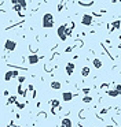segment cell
<instances>
[{"instance_id":"8fae6325","label":"cell","mask_w":121,"mask_h":127,"mask_svg":"<svg viewBox=\"0 0 121 127\" xmlns=\"http://www.w3.org/2000/svg\"><path fill=\"white\" fill-rule=\"evenodd\" d=\"M120 26H121V21H120V19H117V21H114L113 23L110 25V28H111V29H110V31L116 30V29L118 30V29H120Z\"/></svg>"},{"instance_id":"ba28073f","label":"cell","mask_w":121,"mask_h":127,"mask_svg":"<svg viewBox=\"0 0 121 127\" xmlns=\"http://www.w3.org/2000/svg\"><path fill=\"white\" fill-rule=\"evenodd\" d=\"M28 62H29V64H36V63L40 62V58H39L37 55H29Z\"/></svg>"},{"instance_id":"4316f807","label":"cell","mask_w":121,"mask_h":127,"mask_svg":"<svg viewBox=\"0 0 121 127\" xmlns=\"http://www.w3.org/2000/svg\"><path fill=\"white\" fill-rule=\"evenodd\" d=\"M10 127H17V126H14V124H10Z\"/></svg>"},{"instance_id":"6da1fadb","label":"cell","mask_w":121,"mask_h":127,"mask_svg":"<svg viewBox=\"0 0 121 127\" xmlns=\"http://www.w3.org/2000/svg\"><path fill=\"white\" fill-rule=\"evenodd\" d=\"M43 28L44 29H51L52 26H54V15L50 14V12H47V14L43 15Z\"/></svg>"},{"instance_id":"7c38bea8","label":"cell","mask_w":121,"mask_h":127,"mask_svg":"<svg viewBox=\"0 0 121 127\" xmlns=\"http://www.w3.org/2000/svg\"><path fill=\"white\" fill-rule=\"evenodd\" d=\"M92 66H94V67H95L96 70H99V68H102V62H100L98 58H95V59L92 60Z\"/></svg>"},{"instance_id":"5bb4252c","label":"cell","mask_w":121,"mask_h":127,"mask_svg":"<svg viewBox=\"0 0 121 127\" xmlns=\"http://www.w3.org/2000/svg\"><path fill=\"white\" fill-rule=\"evenodd\" d=\"M106 94H107L109 97H118V96H120V93H118L116 89H113V90H107Z\"/></svg>"},{"instance_id":"3957f363","label":"cell","mask_w":121,"mask_h":127,"mask_svg":"<svg viewBox=\"0 0 121 127\" xmlns=\"http://www.w3.org/2000/svg\"><path fill=\"white\" fill-rule=\"evenodd\" d=\"M4 48H6L7 52H13V51H15V48H17V42H15L14 40H6Z\"/></svg>"},{"instance_id":"5b68a950","label":"cell","mask_w":121,"mask_h":127,"mask_svg":"<svg viewBox=\"0 0 121 127\" xmlns=\"http://www.w3.org/2000/svg\"><path fill=\"white\" fill-rule=\"evenodd\" d=\"M18 77V71H15V70H11V71H7L6 74H4V79L6 81H11L13 78H17Z\"/></svg>"},{"instance_id":"d6986e66","label":"cell","mask_w":121,"mask_h":127,"mask_svg":"<svg viewBox=\"0 0 121 127\" xmlns=\"http://www.w3.org/2000/svg\"><path fill=\"white\" fill-rule=\"evenodd\" d=\"M114 89H116V90H117V92L121 94V85H120V83H117V85L114 86Z\"/></svg>"},{"instance_id":"f1b7e54d","label":"cell","mask_w":121,"mask_h":127,"mask_svg":"<svg viewBox=\"0 0 121 127\" xmlns=\"http://www.w3.org/2000/svg\"><path fill=\"white\" fill-rule=\"evenodd\" d=\"M118 38H120V40H121V34H120V37H118Z\"/></svg>"},{"instance_id":"7a4b0ae2","label":"cell","mask_w":121,"mask_h":127,"mask_svg":"<svg viewBox=\"0 0 121 127\" xmlns=\"http://www.w3.org/2000/svg\"><path fill=\"white\" fill-rule=\"evenodd\" d=\"M56 34H58L61 41H66V38H67V36H66V25H61L56 29Z\"/></svg>"},{"instance_id":"603a6c76","label":"cell","mask_w":121,"mask_h":127,"mask_svg":"<svg viewBox=\"0 0 121 127\" xmlns=\"http://www.w3.org/2000/svg\"><path fill=\"white\" fill-rule=\"evenodd\" d=\"M62 8H63V4L59 3V4H58V11H62Z\"/></svg>"},{"instance_id":"4fadbf2b","label":"cell","mask_w":121,"mask_h":127,"mask_svg":"<svg viewBox=\"0 0 121 127\" xmlns=\"http://www.w3.org/2000/svg\"><path fill=\"white\" fill-rule=\"evenodd\" d=\"M90 72H91V68L88 67V66H85V67H83V68H81V75H83L84 78L90 75Z\"/></svg>"},{"instance_id":"8992f818","label":"cell","mask_w":121,"mask_h":127,"mask_svg":"<svg viewBox=\"0 0 121 127\" xmlns=\"http://www.w3.org/2000/svg\"><path fill=\"white\" fill-rule=\"evenodd\" d=\"M73 96H74V94H73L72 92H65L62 94V100H63V101H66V103H69V101H72V100H73Z\"/></svg>"},{"instance_id":"ac0fdd59","label":"cell","mask_w":121,"mask_h":127,"mask_svg":"<svg viewBox=\"0 0 121 127\" xmlns=\"http://www.w3.org/2000/svg\"><path fill=\"white\" fill-rule=\"evenodd\" d=\"M15 100H17V97H15V96H11L10 98H8V101H7V105H10V104L15 103Z\"/></svg>"},{"instance_id":"7402d4cb","label":"cell","mask_w":121,"mask_h":127,"mask_svg":"<svg viewBox=\"0 0 121 127\" xmlns=\"http://www.w3.org/2000/svg\"><path fill=\"white\" fill-rule=\"evenodd\" d=\"M15 105H17L18 108H19V109H22V108H25V104H19V103H17V104H15Z\"/></svg>"},{"instance_id":"ffe728a7","label":"cell","mask_w":121,"mask_h":127,"mask_svg":"<svg viewBox=\"0 0 121 127\" xmlns=\"http://www.w3.org/2000/svg\"><path fill=\"white\" fill-rule=\"evenodd\" d=\"M25 79H26V78H25V77H18V82H19V83H22V82H25Z\"/></svg>"},{"instance_id":"83f0119b","label":"cell","mask_w":121,"mask_h":127,"mask_svg":"<svg viewBox=\"0 0 121 127\" xmlns=\"http://www.w3.org/2000/svg\"><path fill=\"white\" fill-rule=\"evenodd\" d=\"M118 48H120V49H121V44H118Z\"/></svg>"},{"instance_id":"cb8c5ba5","label":"cell","mask_w":121,"mask_h":127,"mask_svg":"<svg viewBox=\"0 0 121 127\" xmlns=\"http://www.w3.org/2000/svg\"><path fill=\"white\" fill-rule=\"evenodd\" d=\"M83 93L84 94H88V93H90V89H83Z\"/></svg>"},{"instance_id":"e0dca14e","label":"cell","mask_w":121,"mask_h":127,"mask_svg":"<svg viewBox=\"0 0 121 127\" xmlns=\"http://www.w3.org/2000/svg\"><path fill=\"white\" fill-rule=\"evenodd\" d=\"M83 101L88 104V103H91V101H92V97H91V96H84L83 97Z\"/></svg>"},{"instance_id":"d4e9b609","label":"cell","mask_w":121,"mask_h":127,"mask_svg":"<svg viewBox=\"0 0 121 127\" xmlns=\"http://www.w3.org/2000/svg\"><path fill=\"white\" fill-rule=\"evenodd\" d=\"M72 49H73L72 47H67V48H66V52H72Z\"/></svg>"},{"instance_id":"277c9868","label":"cell","mask_w":121,"mask_h":127,"mask_svg":"<svg viewBox=\"0 0 121 127\" xmlns=\"http://www.w3.org/2000/svg\"><path fill=\"white\" fill-rule=\"evenodd\" d=\"M92 21H94V18H92V15H90V14H84L83 17H81V23H83L84 26H91V25H92Z\"/></svg>"},{"instance_id":"484cf974","label":"cell","mask_w":121,"mask_h":127,"mask_svg":"<svg viewBox=\"0 0 121 127\" xmlns=\"http://www.w3.org/2000/svg\"><path fill=\"white\" fill-rule=\"evenodd\" d=\"M106 112H107V108H105V109H102V112H100V113L103 115V113H106Z\"/></svg>"},{"instance_id":"2e32d148","label":"cell","mask_w":121,"mask_h":127,"mask_svg":"<svg viewBox=\"0 0 121 127\" xmlns=\"http://www.w3.org/2000/svg\"><path fill=\"white\" fill-rule=\"evenodd\" d=\"M18 93H19V96H22V97H25L26 96V90H24L21 88V85H18Z\"/></svg>"},{"instance_id":"30bf717a","label":"cell","mask_w":121,"mask_h":127,"mask_svg":"<svg viewBox=\"0 0 121 127\" xmlns=\"http://www.w3.org/2000/svg\"><path fill=\"white\" fill-rule=\"evenodd\" d=\"M50 86H51V89H54V90H59L62 88V83L58 82V81H52V82L50 83Z\"/></svg>"},{"instance_id":"9a60e30c","label":"cell","mask_w":121,"mask_h":127,"mask_svg":"<svg viewBox=\"0 0 121 127\" xmlns=\"http://www.w3.org/2000/svg\"><path fill=\"white\" fill-rule=\"evenodd\" d=\"M77 3H79L80 6H85V7H88V6H92L94 1L91 0V1H77Z\"/></svg>"},{"instance_id":"52a82bcc","label":"cell","mask_w":121,"mask_h":127,"mask_svg":"<svg viewBox=\"0 0 121 127\" xmlns=\"http://www.w3.org/2000/svg\"><path fill=\"white\" fill-rule=\"evenodd\" d=\"M73 71H74V63H73V62H69L67 64H66V74L70 77V75L73 74Z\"/></svg>"},{"instance_id":"9c48e42d","label":"cell","mask_w":121,"mask_h":127,"mask_svg":"<svg viewBox=\"0 0 121 127\" xmlns=\"http://www.w3.org/2000/svg\"><path fill=\"white\" fill-rule=\"evenodd\" d=\"M61 127H73V122L69 117H65V119H62V122H61Z\"/></svg>"},{"instance_id":"44dd1931","label":"cell","mask_w":121,"mask_h":127,"mask_svg":"<svg viewBox=\"0 0 121 127\" xmlns=\"http://www.w3.org/2000/svg\"><path fill=\"white\" fill-rule=\"evenodd\" d=\"M19 4L22 6V8H26V6H28V3H26V1H24V0H22V1H19Z\"/></svg>"}]
</instances>
